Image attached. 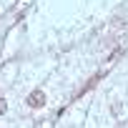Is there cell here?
<instances>
[{
  "label": "cell",
  "mask_w": 128,
  "mask_h": 128,
  "mask_svg": "<svg viewBox=\"0 0 128 128\" xmlns=\"http://www.w3.org/2000/svg\"><path fill=\"white\" fill-rule=\"evenodd\" d=\"M5 108H8V106H5V100H0V116L5 113Z\"/></svg>",
  "instance_id": "obj_2"
},
{
  "label": "cell",
  "mask_w": 128,
  "mask_h": 128,
  "mask_svg": "<svg viewBox=\"0 0 128 128\" xmlns=\"http://www.w3.org/2000/svg\"><path fill=\"white\" fill-rule=\"evenodd\" d=\"M43 103H45V93H43V90H35V93L28 98V106H33V108H40Z\"/></svg>",
  "instance_id": "obj_1"
}]
</instances>
